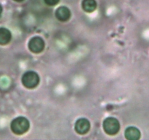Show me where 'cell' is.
Masks as SVG:
<instances>
[{"mask_svg":"<svg viewBox=\"0 0 149 140\" xmlns=\"http://www.w3.org/2000/svg\"><path fill=\"white\" fill-rule=\"evenodd\" d=\"M29 121L24 117H17L11 123L10 128L14 134L21 135L27 132L29 129Z\"/></svg>","mask_w":149,"mask_h":140,"instance_id":"obj_1","label":"cell"},{"mask_svg":"<svg viewBox=\"0 0 149 140\" xmlns=\"http://www.w3.org/2000/svg\"><path fill=\"white\" fill-rule=\"evenodd\" d=\"M23 86L29 89L34 88L39 85L40 79L39 74L33 71H29L25 73L21 79Z\"/></svg>","mask_w":149,"mask_h":140,"instance_id":"obj_2","label":"cell"},{"mask_svg":"<svg viewBox=\"0 0 149 140\" xmlns=\"http://www.w3.org/2000/svg\"><path fill=\"white\" fill-rule=\"evenodd\" d=\"M103 130L109 135H115L117 134L120 128V124L116 118L109 117L106 118L103 123Z\"/></svg>","mask_w":149,"mask_h":140,"instance_id":"obj_3","label":"cell"},{"mask_svg":"<svg viewBox=\"0 0 149 140\" xmlns=\"http://www.w3.org/2000/svg\"><path fill=\"white\" fill-rule=\"evenodd\" d=\"M45 41L40 36H34L31 38L29 42V48L33 53H39L45 48Z\"/></svg>","mask_w":149,"mask_h":140,"instance_id":"obj_4","label":"cell"},{"mask_svg":"<svg viewBox=\"0 0 149 140\" xmlns=\"http://www.w3.org/2000/svg\"><path fill=\"white\" fill-rule=\"evenodd\" d=\"M90 128V123L86 118H80L75 123V131L79 134H85Z\"/></svg>","mask_w":149,"mask_h":140,"instance_id":"obj_5","label":"cell"},{"mask_svg":"<svg viewBox=\"0 0 149 140\" xmlns=\"http://www.w3.org/2000/svg\"><path fill=\"white\" fill-rule=\"evenodd\" d=\"M55 17L60 21L65 22L69 20L71 17V11L68 7L65 6H61L55 11Z\"/></svg>","mask_w":149,"mask_h":140,"instance_id":"obj_6","label":"cell"},{"mask_svg":"<svg viewBox=\"0 0 149 140\" xmlns=\"http://www.w3.org/2000/svg\"><path fill=\"white\" fill-rule=\"evenodd\" d=\"M141 131L136 127H128L125 130V137L128 140H138L141 138Z\"/></svg>","mask_w":149,"mask_h":140,"instance_id":"obj_7","label":"cell"},{"mask_svg":"<svg viewBox=\"0 0 149 140\" xmlns=\"http://www.w3.org/2000/svg\"><path fill=\"white\" fill-rule=\"evenodd\" d=\"M11 39V32L6 28H0V45H7L10 42Z\"/></svg>","mask_w":149,"mask_h":140,"instance_id":"obj_8","label":"cell"},{"mask_svg":"<svg viewBox=\"0 0 149 140\" xmlns=\"http://www.w3.org/2000/svg\"><path fill=\"white\" fill-rule=\"evenodd\" d=\"M81 6L85 12L92 13L97 8V2L95 0H83Z\"/></svg>","mask_w":149,"mask_h":140,"instance_id":"obj_9","label":"cell"},{"mask_svg":"<svg viewBox=\"0 0 149 140\" xmlns=\"http://www.w3.org/2000/svg\"><path fill=\"white\" fill-rule=\"evenodd\" d=\"M45 2V4H47L49 6H55L56 4H58V2L60 1V0H44Z\"/></svg>","mask_w":149,"mask_h":140,"instance_id":"obj_10","label":"cell"},{"mask_svg":"<svg viewBox=\"0 0 149 140\" xmlns=\"http://www.w3.org/2000/svg\"><path fill=\"white\" fill-rule=\"evenodd\" d=\"M1 13H2V7H1V6L0 5V16H1Z\"/></svg>","mask_w":149,"mask_h":140,"instance_id":"obj_11","label":"cell"},{"mask_svg":"<svg viewBox=\"0 0 149 140\" xmlns=\"http://www.w3.org/2000/svg\"><path fill=\"white\" fill-rule=\"evenodd\" d=\"M14 1H24V0H14Z\"/></svg>","mask_w":149,"mask_h":140,"instance_id":"obj_12","label":"cell"}]
</instances>
